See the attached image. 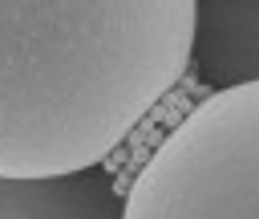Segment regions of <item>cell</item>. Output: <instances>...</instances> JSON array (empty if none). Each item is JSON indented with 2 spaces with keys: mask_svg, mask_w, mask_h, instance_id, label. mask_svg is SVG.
Masks as SVG:
<instances>
[{
  "mask_svg": "<svg viewBox=\"0 0 259 219\" xmlns=\"http://www.w3.org/2000/svg\"><path fill=\"white\" fill-rule=\"evenodd\" d=\"M194 0H0V174L101 166L190 65Z\"/></svg>",
  "mask_w": 259,
  "mask_h": 219,
  "instance_id": "6da1fadb",
  "label": "cell"
},
{
  "mask_svg": "<svg viewBox=\"0 0 259 219\" xmlns=\"http://www.w3.org/2000/svg\"><path fill=\"white\" fill-rule=\"evenodd\" d=\"M121 219H259V81L202 97L138 166Z\"/></svg>",
  "mask_w": 259,
  "mask_h": 219,
  "instance_id": "7a4b0ae2",
  "label": "cell"
},
{
  "mask_svg": "<svg viewBox=\"0 0 259 219\" xmlns=\"http://www.w3.org/2000/svg\"><path fill=\"white\" fill-rule=\"evenodd\" d=\"M186 69L210 89L259 81V0H194Z\"/></svg>",
  "mask_w": 259,
  "mask_h": 219,
  "instance_id": "3957f363",
  "label": "cell"
},
{
  "mask_svg": "<svg viewBox=\"0 0 259 219\" xmlns=\"http://www.w3.org/2000/svg\"><path fill=\"white\" fill-rule=\"evenodd\" d=\"M0 219H121V195L101 166L0 174Z\"/></svg>",
  "mask_w": 259,
  "mask_h": 219,
  "instance_id": "277c9868",
  "label": "cell"
}]
</instances>
